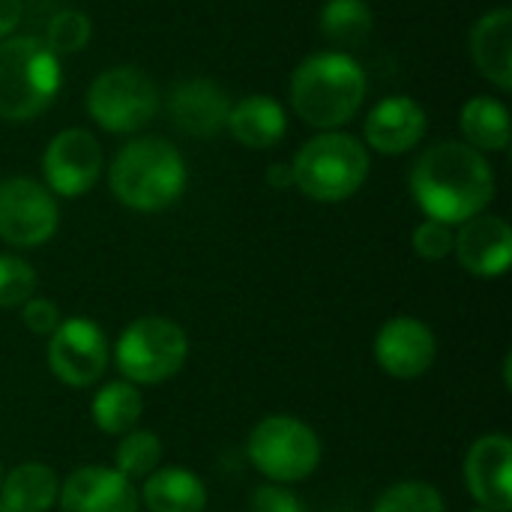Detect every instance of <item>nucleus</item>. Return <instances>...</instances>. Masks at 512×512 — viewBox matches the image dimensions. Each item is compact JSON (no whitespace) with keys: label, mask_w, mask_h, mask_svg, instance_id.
<instances>
[{"label":"nucleus","mask_w":512,"mask_h":512,"mask_svg":"<svg viewBox=\"0 0 512 512\" xmlns=\"http://www.w3.org/2000/svg\"><path fill=\"white\" fill-rule=\"evenodd\" d=\"M459 126L465 132V144L474 150L501 153L510 147V111L504 102L492 96H474L462 105Z\"/></svg>","instance_id":"obj_22"},{"label":"nucleus","mask_w":512,"mask_h":512,"mask_svg":"<svg viewBox=\"0 0 512 512\" xmlns=\"http://www.w3.org/2000/svg\"><path fill=\"white\" fill-rule=\"evenodd\" d=\"M252 512H306V504L294 492H288L285 486L267 483V486L255 489Z\"/></svg>","instance_id":"obj_31"},{"label":"nucleus","mask_w":512,"mask_h":512,"mask_svg":"<svg viewBox=\"0 0 512 512\" xmlns=\"http://www.w3.org/2000/svg\"><path fill=\"white\" fill-rule=\"evenodd\" d=\"M36 297V270L18 255H0V309H18Z\"/></svg>","instance_id":"obj_28"},{"label":"nucleus","mask_w":512,"mask_h":512,"mask_svg":"<svg viewBox=\"0 0 512 512\" xmlns=\"http://www.w3.org/2000/svg\"><path fill=\"white\" fill-rule=\"evenodd\" d=\"M63 84L60 57L36 36L0 42V120L27 123L39 117Z\"/></svg>","instance_id":"obj_4"},{"label":"nucleus","mask_w":512,"mask_h":512,"mask_svg":"<svg viewBox=\"0 0 512 512\" xmlns=\"http://www.w3.org/2000/svg\"><path fill=\"white\" fill-rule=\"evenodd\" d=\"M117 471L126 480L135 477H150L159 462H162V441L156 432H144V429H132L126 435H120L117 453H114Z\"/></svg>","instance_id":"obj_25"},{"label":"nucleus","mask_w":512,"mask_h":512,"mask_svg":"<svg viewBox=\"0 0 512 512\" xmlns=\"http://www.w3.org/2000/svg\"><path fill=\"white\" fill-rule=\"evenodd\" d=\"M411 195L429 219L462 225L492 204L495 171L486 156L465 141H441L411 168Z\"/></svg>","instance_id":"obj_1"},{"label":"nucleus","mask_w":512,"mask_h":512,"mask_svg":"<svg viewBox=\"0 0 512 512\" xmlns=\"http://www.w3.org/2000/svg\"><path fill=\"white\" fill-rule=\"evenodd\" d=\"M465 483L474 501L489 512L512 510V441L504 432L483 435L465 456Z\"/></svg>","instance_id":"obj_13"},{"label":"nucleus","mask_w":512,"mask_h":512,"mask_svg":"<svg viewBox=\"0 0 512 512\" xmlns=\"http://www.w3.org/2000/svg\"><path fill=\"white\" fill-rule=\"evenodd\" d=\"M159 108L156 84L138 66H111L87 87V111L96 126L114 135L138 132Z\"/></svg>","instance_id":"obj_8"},{"label":"nucleus","mask_w":512,"mask_h":512,"mask_svg":"<svg viewBox=\"0 0 512 512\" xmlns=\"http://www.w3.org/2000/svg\"><path fill=\"white\" fill-rule=\"evenodd\" d=\"M48 369L66 387H90L108 369V336L90 318H63L48 336Z\"/></svg>","instance_id":"obj_10"},{"label":"nucleus","mask_w":512,"mask_h":512,"mask_svg":"<svg viewBox=\"0 0 512 512\" xmlns=\"http://www.w3.org/2000/svg\"><path fill=\"white\" fill-rule=\"evenodd\" d=\"M438 357V339L432 327L414 315L390 318L375 336V360L378 366L399 381L423 378Z\"/></svg>","instance_id":"obj_12"},{"label":"nucleus","mask_w":512,"mask_h":512,"mask_svg":"<svg viewBox=\"0 0 512 512\" xmlns=\"http://www.w3.org/2000/svg\"><path fill=\"white\" fill-rule=\"evenodd\" d=\"M21 9H24L21 0H0V39H6L18 27Z\"/></svg>","instance_id":"obj_32"},{"label":"nucleus","mask_w":512,"mask_h":512,"mask_svg":"<svg viewBox=\"0 0 512 512\" xmlns=\"http://www.w3.org/2000/svg\"><path fill=\"white\" fill-rule=\"evenodd\" d=\"M294 186L312 201L336 204L360 192L369 177V150L345 132H321L309 138L294 162Z\"/></svg>","instance_id":"obj_5"},{"label":"nucleus","mask_w":512,"mask_h":512,"mask_svg":"<svg viewBox=\"0 0 512 512\" xmlns=\"http://www.w3.org/2000/svg\"><path fill=\"white\" fill-rule=\"evenodd\" d=\"M228 132L252 150H267L273 144H279L288 132V117L285 108L270 99V96H246L240 102L231 105L228 111Z\"/></svg>","instance_id":"obj_19"},{"label":"nucleus","mask_w":512,"mask_h":512,"mask_svg":"<svg viewBox=\"0 0 512 512\" xmlns=\"http://www.w3.org/2000/svg\"><path fill=\"white\" fill-rule=\"evenodd\" d=\"M363 135L366 144L384 156L408 153L426 135V111L411 96H387L369 111Z\"/></svg>","instance_id":"obj_17"},{"label":"nucleus","mask_w":512,"mask_h":512,"mask_svg":"<svg viewBox=\"0 0 512 512\" xmlns=\"http://www.w3.org/2000/svg\"><path fill=\"white\" fill-rule=\"evenodd\" d=\"M372 512H447L441 492L423 480H405L390 486Z\"/></svg>","instance_id":"obj_26"},{"label":"nucleus","mask_w":512,"mask_h":512,"mask_svg":"<svg viewBox=\"0 0 512 512\" xmlns=\"http://www.w3.org/2000/svg\"><path fill=\"white\" fill-rule=\"evenodd\" d=\"M42 174L51 195L78 198L87 195L102 177V147L87 129H63L57 132L42 156Z\"/></svg>","instance_id":"obj_11"},{"label":"nucleus","mask_w":512,"mask_h":512,"mask_svg":"<svg viewBox=\"0 0 512 512\" xmlns=\"http://www.w3.org/2000/svg\"><path fill=\"white\" fill-rule=\"evenodd\" d=\"M60 512H138L141 498L117 468L84 465L60 483Z\"/></svg>","instance_id":"obj_14"},{"label":"nucleus","mask_w":512,"mask_h":512,"mask_svg":"<svg viewBox=\"0 0 512 512\" xmlns=\"http://www.w3.org/2000/svg\"><path fill=\"white\" fill-rule=\"evenodd\" d=\"M366 69L348 51H318L291 75V108L315 129H336L366 102Z\"/></svg>","instance_id":"obj_2"},{"label":"nucleus","mask_w":512,"mask_h":512,"mask_svg":"<svg viewBox=\"0 0 512 512\" xmlns=\"http://www.w3.org/2000/svg\"><path fill=\"white\" fill-rule=\"evenodd\" d=\"M231 111L228 93L210 78H189L174 84L168 96V117L177 129L195 138H213L225 129Z\"/></svg>","instance_id":"obj_16"},{"label":"nucleus","mask_w":512,"mask_h":512,"mask_svg":"<svg viewBox=\"0 0 512 512\" xmlns=\"http://www.w3.org/2000/svg\"><path fill=\"white\" fill-rule=\"evenodd\" d=\"M189 357L186 330L165 315L135 318L117 339L114 360L129 384H162L174 378Z\"/></svg>","instance_id":"obj_6"},{"label":"nucleus","mask_w":512,"mask_h":512,"mask_svg":"<svg viewBox=\"0 0 512 512\" xmlns=\"http://www.w3.org/2000/svg\"><path fill=\"white\" fill-rule=\"evenodd\" d=\"M21 321H24V327H27L30 333H36V336H51V333L60 327L63 315H60V309H57L51 300H45V297H30V300L21 306Z\"/></svg>","instance_id":"obj_30"},{"label":"nucleus","mask_w":512,"mask_h":512,"mask_svg":"<svg viewBox=\"0 0 512 512\" xmlns=\"http://www.w3.org/2000/svg\"><path fill=\"white\" fill-rule=\"evenodd\" d=\"M0 483H3V462H0Z\"/></svg>","instance_id":"obj_34"},{"label":"nucleus","mask_w":512,"mask_h":512,"mask_svg":"<svg viewBox=\"0 0 512 512\" xmlns=\"http://www.w3.org/2000/svg\"><path fill=\"white\" fill-rule=\"evenodd\" d=\"M138 498L150 512L207 510V486L186 468H156L150 477H144Z\"/></svg>","instance_id":"obj_20"},{"label":"nucleus","mask_w":512,"mask_h":512,"mask_svg":"<svg viewBox=\"0 0 512 512\" xmlns=\"http://www.w3.org/2000/svg\"><path fill=\"white\" fill-rule=\"evenodd\" d=\"M93 36V27H90V18L78 9H60L51 21H48V30H45V45L60 57V54H75L81 48H87Z\"/></svg>","instance_id":"obj_27"},{"label":"nucleus","mask_w":512,"mask_h":512,"mask_svg":"<svg viewBox=\"0 0 512 512\" xmlns=\"http://www.w3.org/2000/svg\"><path fill=\"white\" fill-rule=\"evenodd\" d=\"M453 228L444 225V222H435V219H426L423 225L414 228V237H411V246L420 258L426 261H441L453 252Z\"/></svg>","instance_id":"obj_29"},{"label":"nucleus","mask_w":512,"mask_h":512,"mask_svg":"<svg viewBox=\"0 0 512 512\" xmlns=\"http://www.w3.org/2000/svg\"><path fill=\"white\" fill-rule=\"evenodd\" d=\"M249 459L252 465L279 486H291L300 483L306 477L315 474V468L321 465V438L318 432L291 417V414H273L264 417L252 435H249Z\"/></svg>","instance_id":"obj_7"},{"label":"nucleus","mask_w":512,"mask_h":512,"mask_svg":"<svg viewBox=\"0 0 512 512\" xmlns=\"http://www.w3.org/2000/svg\"><path fill=\"white\" fill-rule=\"evenodd\" d=\"M471 57L498 90L512 87V9L486 12L471 30Z\"/></svg>","instance_id":"obj_18"},{"label":"nucleus","mask_w":512,"mask_h":512,"mask_svg":"<svg viewBox=\"0 0 512 512\" xmlns=\"http://www.w3.org/2000/svg\"><path fill=\"white\" fill-rule=\"evenodd\" d=\"M60 210L48 186L30 177L0 183V240L15 249H36L54 237Z\"/></svg>","instance_id":"obj_9"},{"label":"nucleus","mask_w":512,"mask_h":512,"mask_svg":"<svg viewBox=\"0 0 512 512\" xmlns=\"http://www.w3.org/2000/svg\"><path fill=\"white\" fill-rule=\"evenodd\" d=\"M0 512H6V510H3V507H0Z\"/></svg>","instance_id":"obj_36"},{"label":"nucleus","mask_w":512,"mask_h":512,"mask_svg":"<svg viewBox=\"0 0 512 512\" xmlns=\"http://www.w3.org/2000/svg\"><path fill=\"white\" fill-rule=\"evenodd\" d=\"M267 183H270L273 189H291V186H294V171H291V165H288V162L270 165V168H267Z\"/></svg>","instance_id":"obj_33"},{"label":"nucleus","mask_w":512,"mask_h":512,"mask_svg":"<svg viewBox=\"0 0 512 512\" xmlns=\"http://www.w3.org/2000/svg\"><path fill=\"white\" fill-rule=\"evenodd\" d=\"M474 512H489V510H474Z\"/></svg>","instance_id":"obj_35"},{"label":"nucleus","mask_w":512,"mask_h":512,"mask_svg":"<svg viewBox=\"0 0 512 512\" xmlns=\"http://www.w3.org/2000/svg\"><path fill=\"white\" fill-rule=\"evenodd\" d=\"M318 24L333 45L360 48L375 30V12L366 0H327Z\"/></svg>","instance_id":"obj_24"},{"label":"nucleus","mask_w":512,"mask_h":512,"mask_svg":"<svg viewBox=\"0 0 512 512\" xmlns=\"http://www.w3.org/2000/svg\"><path fill=\"white\" fill-rule=\"evenodd\" d=\"M60 495L57 474L42 462L15 465L3 474L0 483V507L6 512H51Z\"/></svg>","instance_id":"obj_21"},{"label":"nucleus","mask_w":512,"mask_h":512,"mask_svg":"<svg viewBox=\"0 0 512 512\" xmlns=\"http://www.w3.org/2000/svg\"><path fill=\"white\" fill-rule=\"evenodd\" d=\"M186 159L165 138H135L114 156L108 183L114 198L138 213H159L171 207L186 189Z\"/></svg>","instance_id":"obj_3"},{"label":"nucleus","mask_w":512,"mask_h":512,"mask_svg":"<svg viewBox=\"0 0 512 512\" xmlns=\"http://www.w3.org/2000/svg\"><path fill=\"white\" fill-rule=\"evenodd\" d=\"M456 261L477 279H498L510 270L512 228L507 219L480 213L453 234Z\"/></svg>","instance_id":"obj_15"},{"label":"nucleus","mask_w":512,"mask_h":512,"mask_svg":"<svg viewBox=\"0 0 512 512\" xmlns=\"http://www.w3.org/2000/svg\"><path fill=\"white\" fill-rule=\"evenodd\" d=\"M141 414H144V399H141L138 387L129 381L105 384L93 396V405H90V417H93L96 429L105 435H117V438L132 432L138 426Z\"/></svg>","instance_id":"obj_23"}]
</instances>
